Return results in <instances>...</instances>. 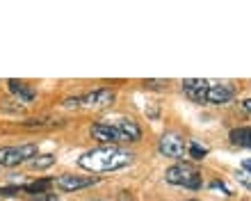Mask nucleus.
<instances>
[{
  "mask_svg": "<svg viewBox=\"0 0 251 201\" xmlns=\"http://www.w3.org/2000/svg\"><path fill=\"white\" fill-rule=\"evenodd\" d=\"M132 162V153L121 151L117 147H100L94 151H87L82 158H78V165L87 172H96V174H105V172H117L124 169Z\"/></svg>",
  "mask_w": 251,
  "mask_h": 201,
  "instance_id": "1",
  "label": "nucleus"
},
{
  "mask_svg": "<svg viewBox=\"0 0 251 201\" xmlns=\"http://www.w3.org/2000/svg\"><path fill=\"white\" fill-rule=\"evenodd\" d=\"M187 96L197 103H210V105H222V103H228V100L235 96V89L226 82H217L210 80L208 87H183Z\"/></svg>",
  "mask_w": 251,
  "mask_h": 201,
  "instance_id": "2",
  "label": "nucleus"
},
{
  "mask_svg": "<svg viewBox=\"0 0 251 201\" xmlns=\"http://www.w3.org/2000/svg\"><path fill=\"white\" fill-rule=\"evenodd\" d=\"M165 178L172 185H183V188L190 190L201 188V174L190 165H174V167H169L165 172Z\"/></svg>",
  "mask_w": 251,
  "mask_h": 201,
  "instance_id": "3",
  "label": "nucleus"
},
{
  "mask_svg": "<svg viewBox=\"0 0 251 201\" xmlns=\"http://www.w3.org/2000/svg\"><path fill=\"white\" fill-rule=\"evenodd\" d=\"M37 155V144H23V147H2L0 149V165L2 167H19L21 162Z\"/></svg>",
  "mask_w": 251,
  "mask_h": 201,
  "instance_id": "4",
  "label": "nucleus"
},
{
  "mask_svg": "<svg viewBox=\"0 0 251 201\" xmlns=\"http://www.w3.org/2000/svg\"><path fill=\"white\" fill-rule=\"evenodd\" d=\"M160 151L167 155V158H183L185 155V142H183V137H178L176 133H165L162 137H160Z\"/></svg>",
  "mask_w": 251,
  "mask_h": 201,
  "instance_id": "5",
  "label": "nucleus"
},
{
  "mask_svg": "<svg viewBox=\"0 0 251 201\" xmlns=\"http://www.w3.org/2000/svg\"><path fill=\"white\" fill-rule=\"evenodd\" d=\"M80 100H82V105H92V107H107L114 103V92L112 89H94V92H89V94L80 96Z\"/></svg>",
  "mask_w": 251,
  "mask_h": 201,
  "instance_id": "6",
  "label": "nucleus"
},
{
  "mask_svg": "<svg viewBox=\"0 0 251 201\" xmlns=\"http://www.w3.org/2000/svg\"><path fill=\"white\" fill-rule=\"evenodd\" d=\"M94 178H82V176H71V174H64V176H57L55 185L62 190V192H75V190H82V188H89L94 185Z\"/></svg>",
  "mask_w": 251,
  "mask_h": 201,
  "instance_id": "7",
  "label": "nucleus"
},
{
  "mask_svg": "<svg viewBox=\"0 0 251 201\" xmlns=\"http://www.w3.org/2000/svg\"><path fill=\"white\" fill-rule=\"evenodd\" d=\"M114 128L119 130V135H121V140H124V142H139V140H142V128H139L137 121L130 119V117L119 119Z\"/></svg>",
  "mask_w": 251,
  "mask_h": 201,
  "instance_id": "8",
  "label": "nucleus"
},
{
  "mask_svg": "<svg viewBox=\"0 0 251 201\" xmlns=\"http://www.w3.org/2000/svg\"><path fill=\"white\" fill-rule=\"evenodd\" d=\"M92 137L94 140L103 142V144H117V142H124L121 140L119 130L110 124H94L92 126Z\"/></svg>",
  "mask_w": 251,
  "mask_h": 201,
  "instance_id": "9",
  "label": "nucleus"
},
{
  "mask_svg": "<svg viewBox=\"0 0 251 201\" xmlns=\"http://www.w3.org/2000/svg\"><path fill=\"white\" fill-rule=\"evenodd\" d=\"M7 87H9V92H12V94L16 96L21 103H30V100H34V89L30 87V85H25V82L9 80V82H7Z\"/></svg>",
  "mask_w": 251,
  "mask_h": 201,
  "instance_id": "10",
  "label": "nucleus"
},
{
  "mask_svg": "<svg viewBox=\"0 0 251 201\" xmlns=\"http://www.w3.org/2000/svg\"><path fill=\"white\" fill-rule=\"evenodd\" d=\"M231 142L238 144V147L251 149V128H235V130H231Z\"/></svg>",
  "mask_w": 251,
  "mask_h": 201,
  "instance_id": "11",
  "label": "nucleus"
},
{
  "mask_svg": "<svg viewBox=\"0 0 251 201\" xmlns=\"http://www.w3.org/2000/svg\"><path fill=\"white\" fill-rule=\"evenodd\" d=\"M50 165H55V155L53 153L37 155V158H32V160H30V167H32V169H46V167H50Z\"/></svg>",
  "mask_w": 251,
  "mask_h": 201,
  "instance_id": "12",
  "label": "nucleus"
},
{
  "mask_svg": "<svg viewBox=\"0 0 251 201\" xmlns=\"http://www.w3.org/2000/svg\"><path fill=\"white\" fill-rule=\"evenodd\" d=\"M50 183L53 181H48V178H44V181H37V183H30V185H25V192H30V195H44L48 188H50Z\"/></svg>",
  "mask_w": 251,
  "mask_h": 201,
  "instance_id": "13",
  "label": "nucleus"
},
{
  "mask_svg": "<svg viewBox=\"0 0 251 201\" xmlns=\"http://www.w3.org/2000/svg\"><path fill=\"white\" fill-rule=\"evenodd\" d=\"M205 153H208V149H203L201 144H197V142H192V147H190V155L194 158V160H203Z\"/></svg>",
  "mask_w": 251,
  "mask_h": 201,
  "instance_id": "14",
  "label": "nucleus"
},
{
  "mask_svg": "<svg viewBox=\"0 0 251 201\" xmlns=\"http://www.w3.org/2000/svg\"><path fill=\"white\" fill-rule=\"evenodd\" d=\"M19 190H23V188H0V197H12V195H19Z\"/></svg>",
  "mask_w": 251,
  "mask_h": 201,
  "instance_id": "15",
  "label": "nucleus"
},
{
  "mask_svg": "<svg viewBox=\"0 0 251 201\" xmlns=\"http://www.w3.org/2000/svg\"><path fill=\"white\" fill-rule=\"evenodd\" d=\"M64 105L66 107H78V105H82V100H80V96H75V99H66Z\"/></svg>",
  "mask_w": 251,
  "mask_h": 201,
  "instance_id": "16",
  "label": "nucleus"
},
{
  "mask_svg": "<svg viewBox=\"0 0 251 201\" xmlns=\"http://www.w3.org/2000/svg\"><path fill=\"white\" fill-rule=\"evenodd\" d=\"M34 201H57V197H55V195H48V192H46V197H39V199H34Z\"/></svg>",
  "mask_w": 251,
  "mask_h": 201,
  "instance_id": "17",
  "label": "nucleus"
},
{
  "mask_svg": "<svg viewBox=\"0 0 251 201\" xmlns=\"http://www.w3.org/2000/svg\"><path fill=\"white\" fill-rule=\"evenodd\" d=\"M242 110H245V112H249V114H251V99L242 100Z\"/></svg>",
  "mask_w": 251,
  "mask_h": 201,
  "instance_id": "18",
  "label": "nucleus"
},
{
  "mask_svg": "<svg viewBox=\"0 0 251 201\" xmlns=\"http://www.w3.org/2000/svg\"><path fill=\"white\" fill-rule=\"evenodd\" d=\"M240 181H242V185H245V188H249V190H251V181H247L245 174H240Z\"/></svg>",
  "mask_w": 251,
  "mask_h": 201,
  "instance_id": "19",
  "label": "nucleus"
},
{
  "mask_svg": "<svg viewBox=\"0 0 251 201\" xmlns=\"http://www.w3.org/2000/svg\"><path fill=\"white\" fill-rule=\"evenodd\" d=\"M242 165H245V169H249V172H251V158H249V160H245Z\"/></svg>",
  "mask_w": 251,
  "mask_h": 201,
  "instance_id": "20",
  "label": "nucleus"
},
{
  "mask_svg": "<svg viewBox=\"0 0 251 201\" xmlns=\"http://www.w3.org/2000/svg\"><path fill=\"white\" fill-rule=\"evenodd\" d=\"M187 201H197V199H187Z\"/></svg>",
  "mask_w": 251,
  "mask_h": 201,
  "instance_id": "21",
  "label": "nucleus"
},
{
  "mask_svg": "<svg viewBox=\"0 0 251 201\" xmlns=\"http://www.w3.org/2000/svg\"><path fill=\"white\" fill-rule=\"evenodd\" d=\"M96 201H103V199H96Z\"/></svg>",
  "mask_w": 251,
  "mask_h": 201,
  "instance_id": "22",
  "label": "nucleus"
}]
</instances>
